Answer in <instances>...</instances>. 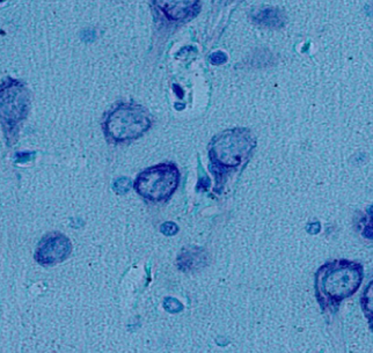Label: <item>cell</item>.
<instances>
[{"label":"cell","instance_id":"cell-3","mask_svg":"<svg viewBox=\"0 0 373 353\" xmlns=\"http://www.w3.org/2000/svg\"><path fill=\"white\" fill-rule=\"evenodd\" d=\"M152 126V117L144 107L135 103H119L107 114L103 132L108 141L126 144L137 140Z\"/></svg>","mask_w":373,"mask_h":353},{"label":"cell","instance_id":"cell-8","mask_svg":"<svg viewBox=\"0 0 373 353\" xmlns=\"http://www.w3.org/2000/svg\"><path fill=\"white\" fill-rule=\"evenodd\" d=\"M253 19L260 25L271 27V28H280L285 23V16L283 12L273 7H266L261 10L255 11Z\"/></svg>","mask_w":373,"mask_h":353},{"label":"cell","instance_id":"cell-2","mask_svg":"<svg viewBox=\"0 0 373 353\" xmlns=\"http://www.w3.org/2000/svg\"><path fill=\"white\" fill-rule=\"evenodd\" d=\"M255 146L256 139L248 128H231L215 136L209 144L213 173L217 177H223L244 167Z\"/></svg>","mask_w":373,"mask_h":353},{"label":"cell","instance_id":"cell-6","mask_svg":"<svg viewBox=\"0 0 373 353\" xmlns=\"http://www.w3.org/2000/svg\"><path fill=\"white\" fill-rule=\"evenodd\" d=\"M72 251V244L66 235L49 233L40 241L35 251V260L43 267H52L64 262Z\"/></svg>","mask_w":373,"mask_h":353},{"label":"cell","instance_id":"cell-10","mask_svg":"<svg viewBox=\"0 0 373 353\" xmlns=\"http://www.w3.org/2000/svg\"><path fill=\"white\" fill-rule=\"evenodd\" d=\"M227 61V56L222 52H213V55L210 56V61L213 65H222Z\"/></svg>","mask_w":373,"mask_h":353},{"label":"cell","instance_id":"cell-5","mask_svg":"<svg viewBox=\"0 0 373 353\" xmlns=\"http://www.w3.org/2000/svg\"><path fill=\"white\" fill-rule=\"evenodd\" d=\"M180 184V172L171 162L146 168L135 181V190L148 202H165L171 198Z\"/></svg>","mask_w":373,"mask_h":353},{"label":"cell","instance_id":"cell-11","mask_svg":"<svg viewBox=\"0 0 373 353\" xmlns=\"http://www.w3.org/2000/svg\"><path fill=\"white\" fill-rule=\"evenodd\" d=\"M35 152H21V153H16V162H20V164L28 162V161L32 160L35 157Z\"/></svg>","mask_w":373,"mask_h":353},{"label":"cell","instance_id":"cell-12","mask_svg":"<svg viewBox=\"0 0 373 353\" xmlns=\"http://www.w3.org/2000/svg\"><path fill=\"white\" fill-rule=\"evenodd\" d=\"M165 304H168V307L166 306V309L172 311V313H175V311H179L182 309V305H181L180 302L177 301V300H175V299H167V300L165 301Z\"/></svg>","mask_w":373,"mask_h":353},{"label":"cell","instance_id":"cell-9","mask_svg":"<svg viewBox=\"0 0 373 353\" xmlns=\"http://www.w3.org/2000/svg\"><path fill=\"white\" fill-rule=\"evenodd\" d=\"M360 306L365 318H367L371 330L373 331V280L367 284L360 299Z\"/></svg>","mask_w":373,"mask_h":353},{"label":"cell","instance_id":"cell-7","mask_svg":"<svg viewBox=\"0 0 373 353\" xmlns=\"http://www.w3.org/2000/svg\"><path fill=\"white\" fill-rule=\"evenodd\" d=\"M155 6L171 21L190 19L200 8V0H152Z\"/></svg>","mask_w":373,"mask_h":353},{"label":"cell","instance_id":"cell-1","mask_svg":"<svg viewBox=\"0 0 373 353\" xmlns=\"http://www.w3.org/2000/svg\"><path fill=\"white\" fill-rule=\"evenodd\" d=\"M363 278V264L356 261L334 260L319 268L314 285L321 311L336 314L342 302L357 292Z\"/></svg>","mask_w":373,"mask_h":353},{"label":"cell","instance_id":"cell-4","mask_svg":"<svg viewBox=\"0 0 373 353\" xmlns=\"http://www.w3.org/2000/svg\"><path fill=\"white\" fill-rule=\"evenodd\" d=\"M29 112V92L23 81L6 78L0 85V123L7 145L16 143L21 123Z\"/></svg>","mask_w":373,"mask_h":353}]
</instances>
